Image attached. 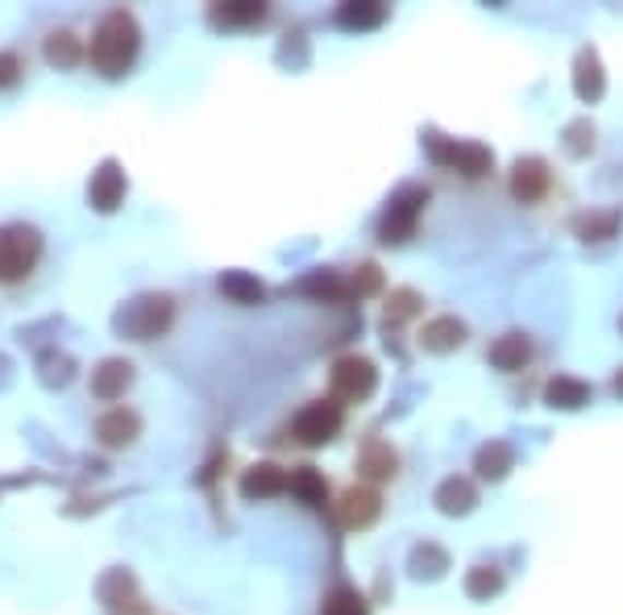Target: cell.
Returning a JSON list of instances; mask_svg holds the SVG:
<instances>
[{
    "label": "cell",
    "instance_id": "22",
    "mask_svg": "<svg viewBox=\"0 0 623 615\" xmlns=\"http://www.w3.org/2000/svg\"><path fill=\"white\" fill-rule=\"evenodd\" d=\"M46 62H50V67H59V71L80 67V62H83V42L75 38L71 30H55V34L46 38Z\"/></svg>",
    "mask_w": 623,
    "mask_h": 615
},
{
    "label": "cell",
    "instance_id": "31",
    "mask_svg": "<svg viewBox=\"0 0 623 615\" xmlns=\"http://www.w3.org/2000/svg\"><path fill=\"white\" fill-rule=\"evenodd\" d=\"M420 312V295L415 291H391V300H387V325H395V321H408V316H415Z\"/></svg>",
    "mask_w": 623,
    "mask_h": 615
},
{
    "label": "cell",
    "instance_id": "13",
    "mask_svg": "<svg viewBox=\"0 0 623 615\" xmlns=\"http://www.w3.org/2000/svg\"><path fill=\"white\" fill-rule=\"evenodd\" d=\"M461 346H466V325L457 316H436L420 328V349H428V353H454Z\"/></svg>",
    "mask_w": 623,
    "mask_h": 615
},
{
    "label": "cell",
    "instance_id": "33",
    "mask_svg": "<svg viewBox=\"0 0 623 615\" xmlns=\"http://www.w3.org/2000/svg\"><path fill=\"white\" fill-rule=\"evenodd\" d=\"M565 146H569V154H590V150H595V125L574 121L565 129Z\"/></svg>",
    "mask_w": 623,
    "mask_h": 615
},
{
    "label": "cell",
    "instance_id": "9",
    "mask_svg": "<svg viewBox=\"0 0 623 615\" xmlns=\"http://www.w3.org/2000/svg\"><path fill=\"white\" fill-rule=\"evenodd\" d=\"M378 515H383V499H378L374 487H350L337 503V524L341 529H371Z\"/></svg>",
    "mask_w": 623,
    "mask_h": 615
},
{
    "label": "cell",
    "instance_id": "30",
    "mask_svg": "<svg viewBox=\"0 0 623 615\" xmlns=\"http://www.w3.org/2000/svg\"><path fill=\"white\" fill-rule=\"evenodd\" d=\"M320 615H366V599L350 591V587H337L329 599H325V612Z\"/></svg>",
    "mask_w": 623,
    "mask_h": 615
},
{
    "label": "cell",
    "instance_id": "21",
    "mask_svg": "<svg viewBox=\"0 0 623 615\" xmlns=\"http://www.w3.org/2000/svg\"><path fill=\"white\" fill-rule=\"evenodd\" d=\"M299 291L312 295V300H320V304H341V300H350V283H345L337 270H316V275H308V279L299 283Z\"/></svg>",
    "mask_w": 623,
    "mask_h": 615
},
{
    "label": "cell",
    "instance_id": "26",
    "mask_svg": "<svg viewBox=\"0 0 623 615\" xmlns=\"http://www.w3.org/2000/svg\"><path fill=\"white\" fill-rule=\"evenodd\" d=\"M262 18H267V4H258V0H228L221 9H212V21H221V25H258Z\"/></svg>",
    "mask_w": 623,
    "mask_h": 615
},
{
    "label": "cell",
    "instance_id": "23",
    "mask_svg": "<svg viewBox=\"0 0 623 615\" xmlns=\"http://www.w3.org/2000/svg\"><path fill=\"white\" fill-rule=\"evenodd\" d=\"M221 291H225L233 304H262L267 300V288L254 279V275H246V270H225L221 275Z\"/></svg>",
    "mask_w": 623,
    "mask_h": 615
},
{
    "label": "cell",
    "instance_id": "7",
    "mask_svg": "<svg viewBox=\"0 0 623 615\" xmlns=\"http://www.w3.org/2000/svg\"><path fill=\"white\" fill-rule=\"evenodd\" d=\"M428 150L440 166H449L466 179H482L491 166H495V154L482 142H449V138H428Z\"/></svg>",
    "mask_w": 623,
    "mask_h": 615
},
{
    "label": "cell",
    "instance_id": "32",
    "mask_svg": "<svg viewBox=\"0 0 623 615\" xmlns=\"http://www.w3.org/2000/svg\"><path fill=\"white\" fill-rule=\"evenodd\" d=\"M374 291H383V270L374 263H362L350 279V295H374Z\"/></svg>",
    "mask_w": 623,
    "mask_h": 615
},
{
    "label": "cell",
    "instance_id": "14",
    "mask_svg": "<svg viewBox=\"0 0 623 615\" xmlns=\"http://www.w3.org/2000/svg\"><path fill=\"white\" fill-rule=\"evenodd\" d=\"M242 495L246 499H274V495L287 491V471H279L274 462H258V466H249L246 474H242Z\"/></svg>",
    "mask_w": 623,
    "mask_h": 615
},
{
    "label": "cell",
    "instance_id": "16",
    "mask_svg": "<svg viewBox=\"0 0 623 615\" xmlns=\"http://www.w3.org/2000/svg\"><path fill=\"white\" fill-rule=\"evenodd\" d=\"M357 471L366 474L371 483H387V478H395V471H399V453L387 445V441H366L362 445V453H357Z\"/></svg>",
    "mask_w": 623,
    "mask_h": 615
},
{
    "label": "cell",
    "instance_id": "35",
    "mask_svg": "<svg viewBox=\"0 0 623 615\" xmlns=\"http://www.w3.org/2000/svg\"><path fill=\"white\" fill-rule=\"evenodd\" d=\"M615 391H620V395H623V370H620V374H615Z\"/></svg>",
    "mask_w": 623,
    "mask_h": 615
},
{
    "label": "cell",
    "instance_id": "19",
    "mask_svg": "<svg viewBox=\"0 0 623 615\" xmlns=\"http://www.w3.org/2000/svg\"><path fill=\"white\" fill-rule=\"evenodd\" d=\"M474 503H478V495H474V483L470 478H445L440 487H436V508L445 515H466V512H474Z\"/></svg>",
    "mask_w": 623,
    "mask_h": 615
},
{
    "label": "cell",
    "instance_id": "2",
    "mask_svg": "<svg viewBox=\"0 0 623 615\" xmlns=\"http://www.w3.org/2000/svg\"><path fill=\"white\" fill-rule=\"evenodd\" d=\"M171 321H175V300L171 295H138L113 316L117 333H125L129 341H154L171 328Z\"/></svg>",
    "mask_w": 623,
    "mask_h": 615
},
{
    "label": "cell",
    "instance_id": "6",
    "mask_svg": "<svg viewBox=\"0 0 623 615\" xmlns=\"http://www.w3.org/2000/svg\"><path fill=\"white\" fill-rule=\"evenodd\" d=\"M337 432H341V404H337V399H316V404H308V408L291 420V437H295L299 445H308V450L329 445Z\"/></svg>",
    "mask_w": 623,
    "mask_h": 615
},
{
    "label": "cell",
    "instance_id": "5",
    "mask_svg": "<svg viewBox=\"0 0 623 615\" xmlns=\"http://www.w3.org/2000/svg\"><path fill=\"white\" fill-rule=\"evenodd\" d=\"M329 383H332V399H337V404H362V399H371L374 387H378V370H374L371 358L345 353V358H337Z\"/></svg>",
    "mask_w": 623,
    "mask_h": 615
},
{
    "label": "cell",
    "instance_id": "3",
    "mask_svg": "<svg viewBox=\"0 0 623 615\" xmlns=\"http://www.w3.org/2000/svg\"><path fill=\"white\" fill-rule=\"evenodd\" d=\"M42 258V233L34 225H0V283H21Z\"/></svg>",
    "mask_w": 623,
    "mask_h": 615
},
{
    "label": "cell",
    "instance_id": "29",
    "mask_svg": "<svg viewBox=\"0 0 623 615\" xmlns=\"http://www.w3.org/2000/svg\"><path fill=\"white\" fill-rule=\"evenodd\" d=\"M615 229H620V212H590L578 221V237L581 242H607V237H615Z\"/></svg>",
    "mask_w": 623,
    "mask_h": 615
},
{
    "label": "cell",
    "instance_id": "34",
    "mask_svg": "<svg viewBox=\"0 0 623 615\" xmlns=\"http://www.w3.org/2000/svg\"><path fill=\"white\" fill-rule=\"evenodd\" d=\"M21 59L13 55V50H0V92H9V88H17L21 83Z\"/></svg>",
    "mask_w": 623,
    "mask_h": 615
},
{
    "label": "cell",
    "instance_id": "10",
    "mask_svg": "<svg viewBox=\"0 0 623 615\" xmlns=\"http://www.w3.org/2000/svg\"><path fill=\"white\" fill-rule=\"evenodd\" d=\"M121 200H125V171L113 159H104L101 171L87 184V205L96 208V212H117Z\"/></svg>",
    "mask_w": 623,
    "mask_h": 615
},
{
    "label": "cell",
    "instance_id": "20",
    "mask_svg": "<svg viewBox=\"0 0 623 615\" xmlns=\"http://www.w3.org/2000/svg\"><path fill=\"white\" fill-rule=\"evenodd\" d=\"M287 491L299 503H308V508H325L329 503V483H325V474L312 471V466H299V471L287 474Z\"/></svg>",
    "mask_w": 623,
    "mask_h": 615
},
{
    "label": "cell",
    "instance_id": "11",
    "mask_svg": "<svg viewBox=\"0 0 623 615\" xmlns=\"http://www.w3.org/2000/svg\"><path fill=\"white\" fill-rule=\"evenodd\" d=\"M129 387H133V362H125V358H104L101 367L92 370V395L104 404L121 399Z\"/></svg>",
    "mask_w": 623,
    "mask_h": 615
},
{
    "label": "cell",
    "instance_id": "27",
    "mask_svg": "<svg viewBox=\"0 0 623 615\" xmlns=\"http://www.w3.org/2000/svg\"><path fill=\"white\" fill-rule=\"evenodd\" d=\"M498 591H503V575H498L495 566H474V570L466 575V595L478 599V603L495 599Z\"/></svg>",
    "mask_w": 623,
    "mask_h": 615
},
{
    "label": "cell",
    "instance_id": "8",
    "mask_svg": "<svg viewBox=\"0 0 623 615\" xmlns=\"http://www.w3.org/2000/svg\"><path fill=\"white\" fill-rule=\"evenodd\" d=\"M507 187H512V196L519 205H540L553 187V171H549L544 159H519L512 166V175H507Z\"/></svg>",
    "mask_w": 623,
    "mask_h": 615
},
{
    "label": "cell",
    "instance_id": "17",
    "mask_svg": "<svg viewBox=\"0 0 623 615\" xmlns=\"http://www.w3.org/2000/svg\"><path fill=\"white\" fill-rule=\"evenodd\" d=\"M544 404L561 411H578L590 404V383H581L574 374H557L549 387H544Z\"/></svg>",
    "mask_w": 623,
    "mask_h": 615
},
{
    "label": "cell",
    "instance_id": "25",
    "mask_svg": "<svg viewBox=\"0 0 623 615\" xmlns=\"http://www.w3.org/2000/svg\"><path fill=\"white\" fill-rule=\"evenodd\" d=\"M474 471L482 474V478L498 483L503 474L512 471V445H507V441H491V445H482V450L474 453Z\"/></svg>",
    "mask_w": 623,
    "mask_h": 615
},
{
    "label": "cell",
    "instance_id": "12",
    "mask_svg": "<svg viewBox=\"0 0 623 615\" xmlns=\"http://www.w3.org/2000/svg\"><path fill=\"white\" fill-rule=\"evenodd\" d=\"M138 432H142V420H138V411H129V408H113L96 420V437H101L104 450H121Z\"/></svg>",
    "mask_w": 623,
    "mask_h": 615
},
{
    "label": "cell",
    "instance_id": "28",
    "mask_svg": "<svg viewBox=\"0 0 623 615\" xmlns=\"http://www.w3.org/2000/svg\"><path fill=\"white\" fill-rule=\"evenodd\" d=\"M449 570V557L436 545H415L412 549V575L415 578H440Z\"/></svg>",
    "mask_w": 623,
    "mask_h": 615
},
{
    "label": "cell",
    "instance_id": "1",
    "mask_svg": "<svg viewBox=\"0 0 623 615\" xmlns=\"http://www.w3.org/2000/svg\"><path fill=\"white\" fill-rule=\"evenodd\" d=\"M138 46H142L138 21L129 18L125 9H113V13H104L101 25H96L92 46H87V59H92V67L101 71L104 80H117V76H125V71L133 67Z\"/></svg>",
    "mask_w": 623,
    "mask_h": 615
},
{
    "label": "cell",
    "instance_id": "15",
    "mask_svg": "<svg viewBox=\"0 0 623 615\" xmlns=\"http://www.w3.org/2000/svg\"><path fill=\"white\" fill-rule=\"evenodd\" d=\"M532 362V341H528V333H503L495 346H491V367L503 370V374H516Z\"/></svg>",
    "mask_w": 623,
    "mask_h": 615
},
{
    "label": "cell",
    "instance_id": "4",
    "mask_svg": "<svg viewBox=\"0 0 623 615\" xmlns=\"http://www.w3.org/2000/svg\"><path fill=\"white\" fill-rule=\"evenodd\" d=\"M424 205H428V187H420V184L399 187L391 196V205H387V212H383V221H378V237H383L387 246H403L415 233V221H420Z\"/></svg>",
    "mask_w": 623,
    "mask_h": 615
},
{
    "label": "cell",
    "instance_id": "18",
    "mask_svg": "<svg viewBox=\"0 0 623 615\" xmlns=\"http://www.w3.org/2000/svg\"><path fill=\"white\" fill-rule=\"evenodd\" d=\"M607 88V76H602V62L595 50H581L578 62H574V92H578L586 104H595Z\"/></svg>",
    "mask_w": 623,
    "mask_h": 615
},
{
    "label": "cell",
    "instance_id": "24",
    "mask_svg": "<svg viewBox=\"0 0 623 615\" xmlns=\"http://www.w3.org/2000/svg\"><path fill=\"white\" fill-rule=\"evenodd\" d=\"M337 21L345 30H378L387 21V4H374V0H353V4H341Z\"/></svg>",
    "mask_w": 623,
    "mask_h": 615
}]
</instances>
